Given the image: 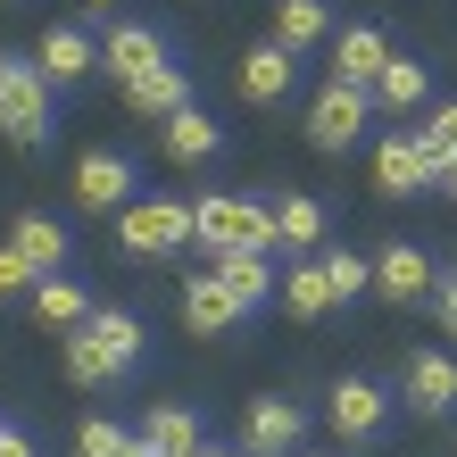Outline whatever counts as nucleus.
<instances>
[{"label": "nucleus", "instance_id": "1", "mask_svg": "<svg viewBox=\"0 0 457 457\" xmlns=\"http://www.w3.org/2000/svg\"><path fill=\"white\" fill-rule=\"evenodd\" d=\"M200 225H192V208L183 200H133L117 208V250L125 258H175V250H192Z\"/></svg>", "mask_w": 457, "mask_h": 457}, {"label": "nucleus", "instance_id": "2", "mask_svg": "<svg viewBox=\"0 0 457 457\" xmlns=\"http://www.w3.org/2000/svg\"><path fill=\"white\" fill-rule=\"evenodd\" d=\"M192 225H200V250H275V208H258V200H241V192H217V200H200L192 208Z\"/></svg>", "mask_w": 457, "mask_h": 457}, {"label": "nucleus", "instance_id": "3", "mask_svg": "<svg viewBox=\"0 0 457 457\" xmlns=\"http://www.w3.org/2000/svg\"><path fill=\"white\" fill-rule=\"evenodd\" d=\"M0 133L17 150H42L50 142V75L34 59H9V92H0Z\"/></svg>", "mask_w": 457, "mask_h": 457}, {"label": "nucleus", "instance_id": "4", "mask_svg": "<svg viewBox=\"0 0 457 457\" xmlns=\"http://www.w3.org/2000/svg\"><path fill=\"white\" fill-rule=\"evenodd\" d=\"M366 117H374V92H349V84H325L308 100V142L316 150H349L366 133Z\"/></svg>", "mask_w": 457, "mask_h": 457}, {"label": "nucleus", "instance_id": "5", "mask_svg": "<svg viewBox=\"0 0 457 457\" xmlns=\"http://www.w3.org/2000/svg\"><path fill=\"white\" fill-rule=\"evenodd\" d=\"M374 291H383L391 308H424L441 291V275H433V258H424L416 241H391V250L374 258Z\"/></svg>", "mask_w": 457, "mask_h": 457}, {"label": "nucleus", "instance_id": "6", "mask_svg": "<svg viewBox=\"0 0 457 457\" xmlns=\"http://www.w3.org/2000/svg\"><path fill=\"white\" fill-rule=\"evenodd\" d=\"M308 441V408H291V399H250V416H241V449L250 457H291Z\"/></svg>", "mask_w": 457, "mask_h": 457}, {"label": "nucleus", "instance_id": "7", "mask_svg": "<svg viewBox=\"0 0 457 457\" xmlns=\"http://www.w3.org/2000/svg\"><path fill=\"white\" fill-rule=\"evenodd\" d=\"M374 183H383L391 200H408V192H433V183H441V167L424 158V142H416V133H383V142H374Z\"/></svg>", "mask_w": 457, "mask_h": 457}, {"label": "nucleus", "instance_id": "8", "mask_svg": "<svg viewBox=\"0 0 457 457\" xmlns=\"http://www.w3.org/2000/svg\"><path fill=\"white\" fill-rule=\"evenodd\" d=\"M125 192H133V158L125 150H84V158H75V200H84V208L117 217V208H133Z\"/></svg>", "mask_w": 457, "mask_h": 457}, {"label": "nucleus", "instance_id": "9", "mask_svg": "<svg viewBox=\"0 0 457 457\" xmlns=\"http://www.w3.org/2000/svg\"><path fill=\"white\" fill-rule=\"evenodd\" d=\"M383 416H391V399L374 391L366 374H349V383L325 391V424H333L341 441H374V433H383Z\"/></svg>", "mask_w": 457, "mask_h": 457}, {"label": "nucleus", "instance_id": "10", "mask_svg": "<svg viewBox=\"0 0 457 457\" xmlns=\"http://www.w3.org/2000/svg\"><path fill=\"white\" fill-rule=\"evenodd\" d=\"M34 67L50 75V92H67V84H84V75L100 67V42L84 34V25H50V34L34 42Z\"/></svg>", "mask_w": 457, "mask_h": 457}, {"label": "nucleus", "instance_id": "11", "mask_svg": "<svg viewBox=\"0 0 457 457\" xmlns=\"http://www.w3.org/2000/svg\"><path fill=\"white\" fill-rule=\"evenodd\" d=\"M383 67H391V42L374 34V25H341V34H333V84L374 92V84H383Z\"/></svg>", "mask_w": 457, "mask_h": 457}, {"label": "nucleus", "instance_id": "12", "mask_svg": "<svg viewBox=\"0 0 457 457\" xmlns=\"http://www.w3.org/2000/svg\"><path fill=\"white\" fill-rule=\"evenodd\" d=\"M100 67H109L117 84H142V75L175 67V59H167V34H158V25H117V34L100 42Z\"/></svg>", "mask_w": 457, "mask_h": 457}, {"label": "nucleus", "instance_id": "13", "mask_svg": "<svg viewBox=\"0 0 457 457\" xmlns=\"http://www.w3.org/2000/svg\"><path fill=\"white\" fill-rule=\"evenodd\" d=\"M399 383H408V408L416 416H449L457 408V358H449V349H416Z\"/></svg>", "mask_w": 457, "mask_h": 457}, {"label": "nucleus", "instance_id": "14", "mask_svg": "<svg viewBox=\"0 0 457 457\" xmlns=\"http://www.w3.org/2000/svg\"><path fill=\"white\" fill-rule=\"evenodd\" d=\"M291 84H300V59H291L283 42H258L250 59H241V100H258V109L291 100Z\"/></svg>", "mask_w": 457, "mask_h": 457}, {"label": "nucleus", "instance_id": "15", "mask_svg": "<svg viewBox=\"0 0 457 457\" xmlns=\"http://www.w3.org/2000/svg\"><path fill=\"white\" fill-rule=\"evenodd\" d=\"M241 316H250V308H241L217 275H192V283H183V325H192V333H233Z\"/></svg>", "mask_w": 457, "mask_h": 457}, {"label": "nucleus", "instance_id": "16", "mask_svg": "<svg viewBox=\"0 0 457 457\" xmlns=\"http://www.w3.org/2000/svg\"><path fill=\"white\" fill-rule=\"evenodd\" d=\"M125 109H133V117H150V125L183 117V109H192V84H183V67H158V75H142V84H125Z\"/></svg>", "mask_w": 457, "mask_h": 457}, {"label": "nucleus", "instance_id": "17", "mask_svg": "<svg viewBox=\"0 0 457 457\" xmlns=\"http://www.w3.org/2000/svg\"><path fill=\"white\" fill-rule=\"evenodd\" d=\"M325 0H275V42L300 59V50H325Z\"/></svg>", "mask_w": 457, "mask_h": 457}, {"label": "nucleus", "instance_id": "18", "mask_svg": "<svg viewBox=\"0 0 457 457\" xmlns=\"http://www.w3.org/2000/svg\"><path fill=\"white\" fill-rule=\"evenodd\" d=\"M142 441H150L158 457H200V449H208V441H200V416H192V408H150Z\"/></svg>", "mask_w": 457, "mask_h": 457}, {"label": "nucleus", "instance_id": "19", "mask_svg": "<svg viewBox=\"0 0 457 457\" xmlns=\"http://www.w3.org/2000/svg\"><path fill=\"white\" fill-rule=\"evenodd\" d=\"M424 100H433V75H424L416 59H391V67H383V84H374V109L408 117V109H424Z\"/></svg>", "mask_w": 457, "mask_h": 457}, {"label": "nucleus", "instance_id": "20", "mask_svg": "<svg viewBox=\"0 0 457 457\" xmlns=\"http://www.w3.org/2000/svg\"><path fill=\"white\" fill-rule=\"evenodd\" d=\"M158 142H167V158H175V167H200V158H217V125H208L200 109H183V117H167V125H158Z\"/></svg>", "mask_w": 457, "mask_h": 457}, {"label": "nucleus", "instance_id": "21", "mask_svg": "<svg viewBox=\"0 0 457 457\" xmlns=\"http://www.w3.org/2000/svg\"><path fill=\"white\" fill-rule=\"evenodd\" d=\"M316 241H325V208H316L308 192L275 200V250H316Z\"/></svg>", "mask_w": 457, "mask_h": 457}, {"label": "nucleus", "instance_id": "22", "mask_svg": "<svg viewBox=\"0 0 457 457\" xmlns=\"http://www.w3.org/2000/svg\"><path fill=\"white\" fill-rule=\"evenodd\" d=\"M217 283L233 291V300H241V308H258V300H266V291H275V266H266L258 250H225V258H217Z\"/></svg>", "mask_w": 457, "mask_h": 457}, {"label": "nucleus", "instance_id": "23", "mask_svg": "<svg viewBox=\"0 0 457 457\" xmlns=\"http://www.w3.org/2000/svg\"><path fill=\"white\" fill-rule=\"evenodd\" d=\"M34 316H42L50 333H75V325L92 316V300H84V291H75L67 275H42V291H34Z\"/></svg>", "mask_w": 457, "mask_h": 457}, {"label": "nucleus", "instance_id": "24", "mask_svg": "<svg viewBox=\"0 0 457 457\" xmlns=\"http://www.w3.org/2000/svg\"><path fill=\"white\" fill-rule=\"evenodd\" d=\"M84 333H92L100 349H109L117 366H133V358H142V325H133L125 308H92V316H84Z\"/></svg>", "mask_w": 457, "mask_h": 457}, {"label": "nucleus", "instance_id": "25", "mask_svg": "<svg viewBox=\"0 0 457 457\" xmlns=\"http://www.w3.org/2000/svg\"><path fill=\"white\" fill-rule=\"evenodd\" d=\"M67 374H75V383H84V391H100V383H117L125 366H117L109 349H100V341L84 333V325H75V333H67Z\"/></svg>", "mask_w": 457, "mask_h": 457}, {"label": "nucleus", "instance_id": "26", "mask_svg": "<svg viewBox=\"0 0 457 457\" xmlns=\"http://www.w3.org/2000/svg\"><path fill=\"white\" fill-rule=\"evenodd\" d=\"M17 250L34 258L42 275H59V266H67V225H59V217H25V225H17Z\"/></svg>", "mask_w": 457, "mask_h": 457}, {"label": "nucleus", "instance_id": "27", "mask_svg": "<svg viewBox=\"0 0 457 457\" xmlns=\"http://www.w3.org/2000/svg\"><path fill=\"white\" fill-rule=\"evenodd\" d=\"M133 441H142V433H125L117 416H84V433H75V457H133Z\"/></svg>", "mask_w": 457, "mask_h": 457}, {"label": "nucleus", "instance_id": "28", "mask_svg": "<svg viewBox=\"0 0 457 457\" xmlns=\"http://www.w3.org/2000/svg\"><path fill=\"white\" fill-rule=\"evenodd\" d=\"M283 300H291V316H325V308H333V283H325V258H308L300 275L283 283Z\"/></svg>", "mask_w": 457, "mask_h": 457}, {"label": "nucleus", "instance_id": "29", "mask_svg": "<svg viewBox=\"0 0 457 457\" xmlns=\"http://www.w3.org/2000/svg\"><path fill=\"white\" fill-rule=\"evenodd\" d=\"M416 142H424V158H433V167H449V158H457V100L416 125Z\"/></svg>", "mask_w": 457, "mask_h": 457}, {"label": "nucleus", "instance_id": "30", "mask_svg": "<svg viewBox=\"0 0 457 457\" xmlns=\"http://www.w3.org/2000/svg\"><path fill=\"white\" fill-rule=\"evenodd\" d=\"M325 283H333V308H341V300H358V291L374 283V266H366V258H341V250H325Z\"/></svg>", "mask_w": 457, "mask_h": 457}, {"label": "nucleus", "instance_id": "31", "mask_svg": "<svg viewBox=\"0 0 457 457\" xmlns=\"http://www.w3.org/2000/svg\"><path fill=\"white\" fill-rule=\"evenodd\" d=\"M17 291H42V266L9 241V250H0V300H17Z\"/></svg>", "mask_w": 457, "mask_h": 457}, {"label": "nucleus", "instance_id": "32", "mask_svg": "<svg viewBox=\"0 0 457 457\" xmlns=\"http://www.w3.org/2000/svg\"><path fill=\"white\" fill-rule=\"evenodd\" d=\"M433 308H441V325H449V333H457V275H449V283H441V291H433Z\"/></svg>", "mask_w": 457, "mask_h": 457}, {"label": "nucleus", "instance_id": "33", "mask_svg": "<svg viewBox=\"0 0 457 457\" xmlns=\"http://www.w3.org/2000/svg\"><path fill=\"white\" fill-rule=\"evenodd\" d=\"M0 457H34V441H25L17 424H0Z\"/></svg>", "mask_w": 457, "mask_h": 457}, {"label": "nucleus", "instance_id": "34", "mask_svg": "<svg viewBox=\"0 0 457 457\" xmlns=\"http://www.w3.org/2000/svg\"><path fill=\"white\" fill-rule=\"evenodd\" d=\"M441 183H449V192H457V158H449V167H441Z\"/></svg>", "mask_w": 457, "mask_h": 457}, {"label": "nucleus", "instance_id": "35", "mask_svg": "<svg viewBox=\"0 0 457 457\" xmlns=\"http://www.w3.org/2000/svg\"><path fill=\"white\" fill-rule=\"evenodd\" d=\"M200 457H250V449H200Z\"/></svg>", "mask_w": 457, "mask_h": 457}, {"label": "nucleus", "instance_id": "36", "mask_svg": "<svg viewBox=\"0 0 457 457\" xmlns=\"http://www.w3.org/2000/svg\"><path fill=\"white\" fill-rule=\"evenodd\" d=\"M0 92H9V50H0Z\"/></svg>", "mask_w": 457, "mask_h": 457}, {"label": "nucleus", "instance_id": "37", "mask_svg": "<svg viewBox=\"0 0 457 457\" xmlns=\"http://www.w3.org/2000/svg\"><path fill=\"white\" fill-rule=\"evenodd\" d=\"M133 457H158V449H150V441H133Z\"/></svg>", "mask_w": 457, "mask_h": 457}, {"label": "nucleus", "instance_id": "38", "mask_svg": "<svg viewBox=\"0 0 457 457\" xmlns=\"http://www.w3.org/2000/svg\"><path fill=\"white\" fill-rule=\"evenodd\" d=\"M84 9H117V0H84Z\"/></svg>", "mask_w": 457, "mask_h": 457}]
</instances>
